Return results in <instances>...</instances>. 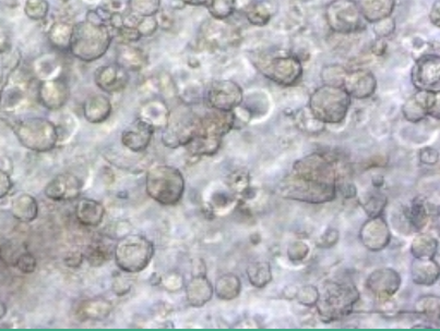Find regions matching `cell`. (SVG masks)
<instances>
[{"label":"cell","mask_w":440,"mask_h":331,"mask_svg":"<svg viewBox=\"0 0 440 331\" xmlns=\"http://www.w3.org/2000/svg\"><path fill=\"white\" fill-rule=\"evenodd\" d=\"M107 16L103 9L91 10L86 19L74 26L70 53L76 59L92 62L109 51L111 35L106 26Z\"/></svg>","instance_id":"cell-1"},{"label":"cell","mask_w":440,"mask_h":331,"mask_svg":"<svg viewBox=\"0 0 440 331\" xmlns=\"http://www.w3.org/2000/svg\"><path fill=\"white\" fill-rule=\"evenodd\" d=\"M146 194L164 206H174L183 198L185 178L179 169L171 165H156L146 175Z\"/></svg>","instance_id":"cell-2"},{"label":"cell","mask_w":440,"mask_h":331,"mask_svg":"<svg viewBox=\"0 0 440 331\" xmlns=\"http://www.w3.org/2000/svg\"><path fill=\"white\" fill-rule=\"evenodd\" d=\"M154 244L144 235H127L114 248V260L121 272H144L154 256Z\"/></svg>","instance_id":"cell-3"},{"label":"cell","mask_w":440,"mask_h":331,"mask_svg":"<svg viewBox=\"0 0 440 331\" xmlns=\"http://www.w3.org/2000/svg\"><path fill=\"white\" fill-rule=\"evenodd\" d=\"M14 133L24 148L36 153L54 150L59 140V129L46 118H26L16 124Z\"/></svg>","instance_id":"cell-4"},{"label":"cell","mask_w":440,"mask_h":331,"mask_svg":"<svg viewBox=\"0 0 440 331\" xmlns=\"http://www.w3.org/2000/svg\"><path fill=\"white\" fill-rule=\"evenodd\" d=\"M350 95L342 86H324L311 97V111L320 121L339 122L350 107Z\"/></svg>","instance_id":"cell-5"},{"label":"cell","mask_w":440,"mask_h":331,"mask_svg":"<svg viewBox=\"0 0 440 331\" xmlns=\"http://www.w3.org/2000/svg\"><path fill=\"white\" fill-rule=\"evenodd\" d=\"M326 20L334 32L353 34L366 30L367 22L356 0H334L326 8Z\"/></svg>","instance_id":"cell-6"},{"label":"cell","mask_w":440,"mask_h":331,"mask_svg":"<svg viewBox=\"0 0 440 331\" xmlns=\"http://www.w3.org/2000/svg\"><path fill=\"white\" fill-rule=\"evenodd\" d=\"M261 72L279 86H291L301 78L303 66L295 56H279L266 62Z\"/></svg>","instance_id":"cell-7"},{"label":"cell","mask_w":440,"mask_h":331,"mask_svg":"<svg viewBox=\"0 0 440 331\" xmlns=\"http://www.w3.org/2000/svg\"><path fill=\"white\" fill-rule=\"evenodd\" d=\"M439 78L440 58L433 54L419 58L411 72L413 84L421 91L439 92Z\"/></svg>","instance_id":"cell-8"},{"label":"cell","mask_w":440,"mask_h":331,"mask_svg":"<svg viewBox=\"0 0 440 331\" xmlns=\"http://www.w3.org/2000/svg\"><path fill=\"white\" fill-rule=\"evenodd\" d=\"M209 106L222 111H231L239 106L243 92L239 84L229 80L214 81L208 90Z\"/></svg>","instance_id":"cell-9"},{"label":"cell","mask_w":440,"mask_h":331,"mask_svg":"<svg viewBox=\"0 0 440 331\" xmlns=\"http://www.w3.org/2000/svg\"><path fill=\"white\" fill-rule=\"evenodd\" d=\"M82 183L79 178L72 173H61L45 186L44 194L55 202L76 200L79 198Z\"/></svg>","instance_id":"cell-10"},{"label":"cell","mask_w":440,"mask_h":331,"mask_svg":"<svg viewBox=\"0 0 440 331\" xmlns=\"http://www.w3.org/2000/svg\"><path fill=\"white\" fill-rule=\"evenodd\" d=\"M70 88L63 78H53L43 80L39 88V98L45 108L59 111L69 101Z\"/></svg>","instance_id":"cell-11"},{"label":"cell","mask_w":440,"mask_h":331,"mask_svg":"<svg viewBox=\"0 0 440 331\" xmlns=\"http://www.w3.org/2000/svg\"><path fill=\"white\" fill-rule=\"evenodd\" d=\"M156 130L150 124L138 118L129 128L121 133V144L130 152L141 153L150 145Z\"/></svg>","instance_id":"cell-12"},{"label":"cell","mask_w":440,"mask_h":331,"mask_svg":"<svg viewBox=\"0 0 440 331\" xmlns=\"http://www.w3.org/2000/svg\"><path fill=\"white\" fill-rule=\"evenodd\" d=\"M350 96L366 98L371 96L377 86L375 76L369 70L359 69L348 71L343 86Z\"/></svg>","instance_id":"cell-13"},{"label":"cell","mask_w":440,"mask_h":331,"mask_svg":"<svg viewBox=\"0 0 440 331\" xmlns=\"http://www.w3.org/2000/svg\"><path fill=\"white\" fill-rule=\"evenodd\" d=\"M128 80L129 76L127 70L117 63L103 66L95 72V84L106 93H115L124 90L127 86Z\"/></svg>","instance_id":"cell-14"},{"label":"cell","mask_w":440,"mask_h":331,"mask_svg":"<svg viewBox=\"0 0 440 331\" xmlns=\"http://www.w3.org/2000/svg\"><path fill=\"white\" fill-rule=\"evenodd\" d=\"M104 205L92 198H82L76 206V217L86 227H99L104 219Z\"/></svg>","instance_id":"cell-15"},{"label":"cell","mask_w":440,"mask_h":331,"mask_svg":"<svg viewBox=\"0 0 440 331\" xmlns=\"http://www.w3.org/2000/svg\"><path fill=\"white\" fill-rule=\"evenodd\" d=\"M113 106L109 97L92 95L84 103V115L86 121L93 124L103 123L111 116Z\"/></svg>","instance_id":"cell-16"},{"label":"cell","mask_w":440,"mask_h":331,"mask_svg":"<svg viewBox=\"0 0 440 331\" xmlns=\"http://www.w3.org/2000/svg\"><path fill=\"white\" fill-rule=\"evenodd\" d=\"M359 9L369 24H375L381 19L391 16L394 0H359Z\"/></svg>","instance_id":"cell-17"},{"label":"cell","mask_w":440,"mask_h":331,"mask_svg":"<svg viewBox=\"0 0 440 331\" xmlns=\"http://www.w3.org/2000/svg\"><path fill=\"white\" fill-rule=\"evenodd\" d=\"M246 18L255 26H264L269 24L276 7L270 0H253L245 10Z\"/></svg>","instance_id":"cell-18"},{"label":"cell","mask_w":440,"mask_h":331,"mask_svg":"<svg viewBox=\"0 0 440 331\" xmlns=\"http://www.w3.org/2000/svg\"><path fill=\"white\" fill-rule=\"evenodd\" d=\"M169 109L163 101H152L142 106L139 119L150 124L153 129H164L169 120Z\"/></svg>","instance_id":"cell-19"},{"label":"cell","mask_w":440,"mask_h":331,"mask_svg":"<svg viewBox=\"0 0 440 331\" xmlns=\"http://www.w3.org/2000/svg\"><path fill=\"white\" fill-rule=\"evenodd\" d=\"M116 63L127 71H139L146 66V56L138 47L124 43L117 51Z\"/></svg>","instance_id":"cell-20"},{"label":"cell","mask_w":440,"mask_h":331,"mask_svg":"<svg viewBox=\"0 0 440 331\" xmlns=\"http://www.w3.org/2000/svg\"><path fill=\"white\" fill-rule=\"evenodd\" d=\"M11 213L14 218L22 223H32L39 215V204L36 198L30 194H19L14 198L11 204Z\"/></svg>","instance_id":"cell-21"},{"label":"cell","mask_w":440,"mask_h":331,"mask_svg":"<svg viewBox=\"0 0 440 331\" xmlns=\"http://www.w3.org/2000/svg\"><path fill=\"white\" fill-rule=\"evenodd\" d=\"M186 297L191 306H204L212 297L211 283L204 276H198L186 287Z\"/></svg>","instance_id":"cell-22"},{"label":"cell","mask_w":440,"mask_h":331,"mask_svg":"<svg viewBox=\"0 0 440 331\" xmlns=\"http://www.w3.org/2000/svg\"><path fill=\"white\" fill-rule=\"evenodd\" d=\"M113 305L104 299H90L82 302L78 310V315L84 320H103L111 315Z\"/></svg>","instance_id":"cell-23"},{"label":"cell","mask_w":440,"mask_h":331,"mask_svg":"<svg viewBox=\"0 0 440 331\" xmlns=\"http://www.w3.org/2000/svg\"><path fill=\"white\" fill-rule=\"evenodd\" d=\"M72 32H74V26L71 24L64 22V21L56 22L49 29V41L59 51H69Z\"/></svg>","instance_id":"cell-24"},{"label":"cell","mask_w":440,"mask_h":331,"mask_svg":"<svg viewBox=\"0 0 440 331\" xmlns=\"http://www.w3.org/2000/svg\"><path fill=\"white\" fill-rule=\"evenodd\" d=\"M84 258L93 267H100L106 264L114 258V248L103 243H93L86 248Z\"/></svg>","instance_id":"cell-25"},{"label":"cell","mask_w":440,"mask_h":331,"mask_svg":"<svg viewBox=\"0 0 440 331\" xmlns=\"http://www.w3.org/2000/svg\"><path fill=\"white\" fill-rule=\"evenodd\" d=\"M160 7L161 0H129L131 16L136 18L156 16Z\"/></svg>","instance_id":"cell-26"},{"label":"cell","mask_w":440,"mask_h":331,"mask_svg":"<svg viewBox=\"0 0 440 331\" xmlns=\"http://www.w3.org/2000/svg\"><path fill=\"white\" fill-rule=\"evenodd\" d=\"M206 8L212 18L225 20L234 14L235 0H211Z\"/></svg>","instance_id":"cell-27"},{"label":"cell","mask_w":440,"mask_h":331,"mask_svg":"<svg viewBox=\"0 0 440 331\" xmlns=\"http://www.w3.org/2000/svg\"><path fill=\"white\" fill-rule=\"evenodd\" d=\"M49 11V4L47 0H26V6H24L26 16L31 20H44Z\"/></svg>","instance_id":"cell-28"},{"label":"cell","mask_w":440,"mask_h":331,"mask_svg":"<svg viewBox=\"0 0 440 331\" xmlns=\"http://www.w3.org/2000/svg\"><path fill=\"white\" fill-rule=\"evenodd\" d=\"M346 71L342 66L331 65L322 70V80L326 82V86H342Z\"/></svg>","instance_id":"cell-29"},{"label":"cell","mask_w":440,"mask_h":331,"mask_svg":"<svg viewBox=\"0 0 440 331\" xmlns=\"http://www.w3.org/2000/svg\"><path fill=\"white\" fill-rule=\"evenodd\" d=\"M404 116L406 119L411 121H419L422 120L427 115V111L422 106V103H419L414 96L406 101L404 107Z\"/></svg>","instance_id":"cell-30"},{"label":"cell","mask_w":440,"mask_h":331,"mask_svg":"<svg viewBox=\"0 0 440 331\" xmlns=\"http://www.w3.org/2000/svg\"><path fill=\"white\" fill-rule=\"evenodd\" d=\"M140 36H151L158 30L159 22L156 16H146V18H137L135 24Z\"/></svg>","instance_id":"cell-31"},{"label":"cell","mask_w":440,"mask_h":331,"mask_svg":"<svg viewBox=\"0 0 440 331\" xmlns=\"http://www.w3.org/2000/svg\"><path fill=\"white\" fill-rule=\"evenodd\" d=\"M396 30V21L391 16L381 19L374 24V33L378 39L390 36Z\"/></svg>","instance_id":"cell-32"},{"label":"cell","mask_w":440,"mask_h":331,"mask_svg":"<svg viewBox=\"0 0 440 331\" xmlns=\"http://www.w3.org/2000/svg\"><path fill=\"white\" fill-rule=\"evenodd\" d=\"M36 266V258L30 252H24L16 258V267L24 274H32L35 272Z\"/></svg>","instance_id":"cell-33"},{"label":"cell","mask_w":440,"mask_h":331,"mask_svg":"<svg viewBox=\"0 0 440 331\" xmlns=\"http://www.w3.org/2000/svg\"><path fill=\"white\" fill-rule=\"evenodd\" d=\"M119 34L121 35V39H124L125 43H129V44L135 43V41H138L141 39L135 24H130L126 22V21L123 28L119 30Z\"/></svg>","instance_id":"cell-34"},{"label":"cell","mask_w":440,"mask_h":331,"mask_svg":"<svg viewBox=\"0 0 440 331\" xmlns=\"http://www.w3.org/2000/svg\"><path fill=\"white\" fill-rule=\"evenodd\" d=\"M12 188V181L9 175L0 169V200L5 198Z\"/></svg>","instance_id":"cell-35"},{"label":"cell","mask_w":440,"mask_h":331,"mask_svg":"<svg viewBox=\"0 0 440 331\" xmlns=\"http://www.w3.org/2000/svg\"><path fill=\"white\" fill-rule=\"evenodd\" d=\"M84 260V254L82 252H71L65 258V264L70 268H76L81 266Z\"/></svg>","instance_id":"cell-36"},{"label":"cell","mask_w":440,"mask_h":331,"mask_svg":"<svg viewBox=\"0 0 440 331\" xmlns=\"http://www.w3.org/2000/svg\"><path fill=\"white\" fill-rule=\"evenodd\" d=\"M440 1L439 0H436L435 3H434L433 7H431V12H429V20H431V24L434 26L439 28L440 26Z\"/></svg>","instance_id":"cell-37"},{"label":"cell","mask_w":440,"mask_h":331,"mask_svg":"<svg viewBox=\"0 0 440 331\" xmlns=\"http://www.w3.org/2000/svg\"><path fill=\"white\" fill-rule=\"evenodd\" d=\"M181 1L184 5L194 6V7H208L209 4L211 0H177Z\"/></svg>","instance_id":"cell-38"},{"label":"cell","mask_w":440,"mask_h":331,"mask_svg":"<svg viewBox=\"0 0 440 331\" xmlns=\"http://www.w3.org/2000/svg\"><path fill=\"white\" fill-rule=\"evenodd\" d=\"M386 47L387 45H386V41H384V39H378L374 44L373 53L378 56L382 55L386 51Z\"/></svg>","instance_id":"cell-39"},{"label":"cell","mask_w":440,"mask_h":331,"mask_svg":"<svg viewBox=\"0 0 440 331\" xmlns=\"http://www.w3.org/2000/svg\"><path fill=\"white\" fill-rule=\"evenodd\" d=\"M8 46V39L6 36L5 33L3 32V30L0 29V51H4L5 49H7Z\"/></svg>","instance_id":"cell-40"},{"label":"cell","mask_w":440,"mask_h":331,"mask_svg":"<svg viewBox=\"0 0 440 331\" xmlns=\"http://www.w3.org/2000/svg\"><path fill=\"white\" fill-rule=\"evenodd\" d=\"M6 313H7V307L3 302H0V318H3Z\"/></svg>","instance_id":"cell-41"},{"label":"cell","mask_w":440,"mask_h":331,"mask_svg":"<svg viewBox=\"0 0 440 331\" xmlns=\"http://www.w3.org/2000/svg\"><path fill=\"white\" fill-rule=\"evenodd\" d=\"M3 86H0V101H1V95H3Z\"/></svg>","instance_id":"cell-42"},{"label":"cell","mask_w":440,"mask_h":331,"mask_svg":"<svg viewBox=\"0 0 440 331\" xmlns=\"http://www.w3.org/2000/svg\"><path fill=\"white\" fill-rule=\"evenodd\" d=\"M63 1H68V0H63Z\"/></svg>","instance_id":"cell-43"}]
</instances>
